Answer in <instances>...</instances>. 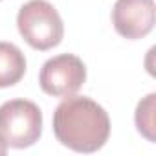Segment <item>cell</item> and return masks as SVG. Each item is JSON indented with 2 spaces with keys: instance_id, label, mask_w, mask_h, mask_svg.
I'll return each instance as SVG.
<instances>
[{
  "instance_id": "3957f363",
  "label": "cell",
  "mask_w": 156,
  "mask_h": 156,
  "mask_svg": "<svg viewBox=\"0 0 156 156\" xmlns=\"http://www.w3.org/2000/svg\"><path fill=\"white\" fill-rule=\"evenodd\" d=\"M42 134V112L30 99H11L0 105V141L11 149H26Z\"/></svg>"
},
{
  "instance_id": "8992f818",
  "label": "cell",
  "mask_w": 156,
  "mask_h": 156,
  "mask_svg": "<svg viewBox=\"0 0 156 156\" xmlns=\"http://www.w3.org/2000/svg\"><path fill=\"white\" fill-rule=\"evenodd\" d=\"M26 73V57L13 42L0 41V88L17 85Z\"/></svg>"
},
{
  "instance_id": "5b68a950",
  "label": "cell",
  "mask_w": 156,
  "mask_h": 156,
  "mask_svg": "<svg viewBox=\"0 0 156 156\" xmlns=\"http://www.w3.org/2000/svg\"><path fill=\"white\" fill-rule=\"evenodd\" d=\"M154 0H116L112 8L114 30L130 41L143 39L154 28Z\"/></svg>"
},
{
  "instance_id": "7a4b0ae2",
  "label": "cell",
  "mask_w": 156,
  "mask_h": 156,
  "mask_svg": "<svg viewBox=\"0 0 156 156\" xmlns=\"http://www.w3.org/2000/svg\"><path fill=\"white\" fill-rule=\"evenodd\" d=\"M17 28L22 39L39 51L55 48L64 35V24L59 11L48 0H30L17 15Z\"/></svg>"
},
{
  "instance_id": "277c9868",
  "label": "cell",
  "mask_w": 156,
  "mask_h": 156,
  "mask_svg": "<svg viewBox=\"0 0 156 156\" xmlns=\"http://www.w3.org/2000/svg\"><path fill=\"white\" fill-rule=\"evenodd\" d=\"M87 81L85 62L72 53H61L48 59L39 73V83L44 94L53 98H70L77 94Z\"/></svg>"
},
{
  "instance_id": "6da1fadb",
  "label": "cell",
  "mask_w": 156,
  "mask_h": 156,
  "mask_svg": "<svg viewBox=\"0 0 156 156\" xmlns=\"http://www.w3.org/2000/svg\"><path fill=\"white\" fill-rule=\"evenodd\" d=\"M53 134L75 152H96L110 136V118L94 99L73 94L64 98L55 108Z\"/></svg>"
},
{
  "instance_id": "52a82bcc",
  "label": "cell",
  "mask_w": 156,
  "mask_h": 156,
  "mask_svg": "<svg viewBox=\"0 0 156 156\" xmlns=\"http://www.w3.org/2000/svg\"><path fill=\"white\" fill-rule=\"evenodd\" d=\"M154 110H156V94H149L147 98H143L138 107H136V114H134V121H136V129L141 136H145L151 143L156 141V123H154Z\"/></svg>"
},
{
  "instance_id": "ba28073f",
  "label": "cell",
  "mask_w": 156,
  "mask_h": 156,
  "mask_svg": "<svg viewBox=\"0 0 156 156\" xmlns=\"http://www.w3.org/2000/svg\"><path fill=\"white\" fill-rule=\"evenodd\" d=\"M6 151H8V147H6L2 141H0V156H2V154H6Z\"/></svg>"
}]
</instances>
